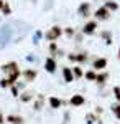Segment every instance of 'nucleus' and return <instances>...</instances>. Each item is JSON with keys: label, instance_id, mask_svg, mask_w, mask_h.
Returning a JSON list of instances; mask_svg holds the SVG:
<instances>
[{"label": "nucleus", "instance_id": "obj_7", "mask_svg": "<svg viewBox=\"0 0 120 124\" xmlns=\"http://www.w3.org/2000/svg\"><path fill=\"white\" fill-rule=\"evenodd\" d=\"M95 15H97V18H107L109 17V12H107L105 7H102V8H99L95 12Z\"/></svg>", "mask_w": 120, "mask_h": 124}, {"label": "nucleus", "instance_id": "obj_4", "mask_svg": "<svg viewBox=\"0 0 120 124\" xmlns=\"http://www.w3.org/2000/svg\"><path fill=\"white\" fill-rule=\"evenodd\" d=\"M23 76L27 81H33L35 78H36V71H33V70H27L25 73H23Z\"/></svg>", "mask_w": 120, "mask_h": 124}, {"label": "nucleus", "instance_id": "obj_16", "mask_svg": "<svg viewBox=\"0 0 120 124\" xmlns=\"http://www.w3.org/2000/svg\"><path fill=\"white\" fill-rule=\"evenodd\" d=\"M105 78H107V75H99V76H95V79H97L99 83H102V81H104Z\"/></svg>", "mask_w": 120, "mask_h": 124}, {"label": "nucleus", "instance_id": "obj_2", "mask_svg": "<svg viewBox=\"0 0 120 124\" xmlns=\"http://www.w3.org/2000/svg\"><path fill=\"white\" fill-rule=\"evenodd\" d=\"M45 68H46L48 73H54V70H56V61L53 60V58H48L46 63H45Z\"/></svg>", "mask_w": 120, "mask_h": 124}, {"label": "nucleus", "instance_id": "obj_12", "mask_svg": "<svg viewBox=\"0 0 120 124\" xmlns=\"http://www.w3.org/2000/svg\"><path fill=\"white\" fill-rule=\"evenodd\" d=\"M0 86H2V88H8V86H13V85L10 83L8 79H2V81H0Z\"/></svg>", "mask_w": 120, "mask_h": 124}, {"label": "nucleus", "instance_id": "obj_6", "mask_svg": "<svg viewBox=\"0 0 120 124\" xmlns=\"http://www.w3.org/2000/svg\"><path fill=\"white\" fill-rule=\"evenodd\" d=\"M7 121H8L10 124H23V119H21L20 116H8Z\"/></svg>", "mask_w": 120, "mask_h": 124}, {"label": "nucleus", "instance_id": "obj_10", "mask_svg": "<svg viewBox=\"0 0 120 124\" xmlns=\"http://www.w3.org/2000/svg\"><path fill=\"white\" fill-rule=\"evenodd\" d=\"M49 104H51V108H59L61 106V101L58 98H49Z\"/></svg>", "mask_w": 120, "mask_h": 124}, {"label": "nucleus", "instance_id": "obj_5", "mask_svg": "<svg viewBox=\"0 0 120 124\" xmlns=\"http://www.w3.org/2000/svg\"><path fill=\"white\" fill-rule=\"evenodd\" d=\"M95 27H97V23H95V22H89V23L84 27V33H87V35H89V33H92L94 30H95Z\"/></svg>", "mask_w": 120, "mask_h": 124}, {"label": "nucleus", "instance_id": "obj_3", "mask_svg": "<svg viewBox=\"0 0 120 124\" xmlns=\"http://www.w3.org/2000/svg\"><path fill=\"white\" fill-rule=\"evenodd\" d=\"M84 103V98L81 94H74L73 98H71V104L73 106H81Z\"/></svg>", "mask_w": 120, "mask_h": 124}, {"label": "nucleus", "instance_id": "obj_1", "mask_svg": "<svg viewBox=\"0 0 120 124\" xmlns=\"http://www.w3.org/2000/svg\"><path fill=\"white\" fill-rule=\"evenodd\" d=\"M59 35H61V28H59V27H53V28L46 33V38L49 40V41H53V40H56Z\"/></svg>", "mask_w": 120, "mask_h": 124}, {"label": "nucleus", "instance_id": "obj_9", "mask_svg": "<svg viewBox=\"0 0 120 124\" xmlns=\"http://www.w3.org/2000/svg\"><path fill=\"white\" fill-rule=\"evenodd\" d=\"M63 75H64V79L69 83V81H73V71L69 70V68H64L63 70Z\"/></svg>", "mask_w": 120, "mask_h": 124}, {"label": "nucleus", "instance_id": "obj_14", "mask_svg": "<svg viewBox=\"0 0 120 124\" xmlns=\"http://www.w3.org/2000/svg\"><path fill=\"white\" fill-rule=\"evenodd\" d=\"M30 99H31V96L28 94V93H23V94H21V101H25V103H27V101H30Z\"/></svg>", "mask_w": 120, "mask_h": 124}, {"label": "nucleus", "instance_id": "obj_8", "mask_svg": "<svg viewBox=\"0 0 120 124\" xmlns=\"http://www.w3.org/2000/svg\"><path fill=\"white\" fill-rule=\"evenodd\" d=\"M107 66V61L104 60V58H100V60H95V63H94V68H97V70H102V68Z\"/></svg>", "mask_w": 120, "mask_h": 124}, {"label": "nucleus", "instance_id": "obj_17", "mask_svg": "<svg viewBox=\"0 0 120 124\" xmlns=\"http://www.w3.org/2000/svg\"><path fill=\"white\" fill-rule=\"evenodd\" d=\"M113 113H115V114H117V116L120 117V106H119V104H117V106H113Z\"/></svg>", "mask_w": 120, "mask_h": 124}, {"label": "nucleus", "instance_id": "obj_15", "mask_svg": "<svg viewBox=\"0 0 120 124\" xmlns=\"http://www.w3.org/2000/svg\"><path fill=\"white\" fill-rule=\"evenodd\" d=\"M74 75H76V76H82V70H81L79 66L74 68Z\"/></svg>", "mask_w": 120, "mask_h": 124}, {"label": "nucleus", "instance_id": "obj_11", "mask_svg": "<svg viewBox=\"0 0 120 124\" xmlns=\"http://www.w3.org/2000/svg\"><path fill=\"white\" fill-rule=\"evenodd\" d=\"M87 10H89V3H84V5H81V8H79V12L82 13L84 17H87Z\"/></svg>", "mask_w": 120, "mask_h": 124}, {"label": "nucleus", "instance_id": "obj_13", "mask_svg": "<svg viewBox=\"0 0 120 124\" xmlns=\"http://www.w3.org/2000/svg\"><path fill=\"white\" fill-rule=\"evenodd\" d=\"M86 78H87V79H95V73H94V71H87V73H86Z\"/></svg>", "mask_w": 120, "mask_h": 124}, {"label": "nucleus", "instance_id": "obj_21", "mask_svg": "<svg viewBox=\"0 0 120 124\" xmlns=\"http://www.w3.org/2000/svg\"><path fill=\"white\" fill-rule=\"evenodd\" d=\"M0 124H3V116H2V113H0Z\"/></svg>", "mask_w": 120, "mask_h": 124}, {"label": "nucleus", "instance_id": "obj_20", "mask_svg": "<svg viewBox=\"0 0 120 124\" xmlns=\"http://www.w3.org/2000/svg\"><path fill=\"white\" fill-rule=\"evenodd\" d=\"M12 93H13V96H17V88L15 86H12Z\"/></svg>", "mask_w": 120, "mask_h": 124}, {"label": "nucleus", "instance_id": "obj_18", "mask_svg": "<svg viewBox=\"0 0 120 124\" xmlns=\"http://www.w3.org/2000/svg\"><path fill=\"white\" fill-rule=\"evenodd\" d=\"M107 8H117V5L115 3H107Z\"/></svg>", "mask_w": 120, "mask_h": 124}, {"label": "nucleus", "instance_id": "obj_19", "mask_svg": "<svg viewBox=\"0 0 120 124\" xmlns=\"http://www.w3.org/2000/svg\"><path fill=\"white\" fill-rule=\"evenodd\" d=\"M87 119H89V121H87L89 124H91V123H94V116H91V114H89V116H87Z\"/></svg>", "mask_w": 120, "mask_h": 124}]
</instances>
